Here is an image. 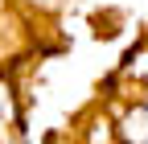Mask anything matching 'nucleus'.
Masks as SVG:
<instances>
[{
  "instance_id": "nucleus-1",
  "label": "nucleus",
  "mask_w": 148,
  "mask_h": 144,
  "mask_svg": "<svg viewBox=\"0 0 148 144\" xmlns=\"http://www.w3.org/2000/svg\"><path fill=\"white\" fill-rule=\"evenodd\" d=\"M123 136H127V144H148V107H136L123 119Z\"/></svg>"
}]
</instances>
